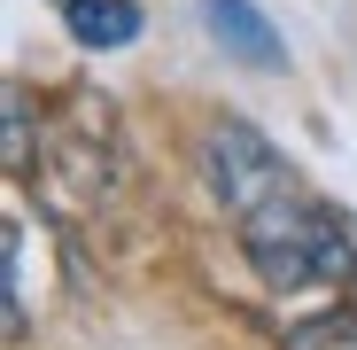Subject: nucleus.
Returning a JSON list of instances; mask_svg holds the SVG:
<instances>
[{"label": "nucleus", "instance_id": "obj_1", "mask_svg": "<svg viewBox=\"0 0 357 350\" xmlns=\"http://www.w3.org/2000/svg\"><path fill=\"white\" fill-rule=\"evenodd\" d=\"M241 249L249 265L264 272V288H280V296H295V288H326L349 272V233L334 210H319L303 187L272 195L264 210L241 218Z\"/></svg>", "mask_w": 357, "mask_h": 350}, {"label": "nucleus", "instance_id": "obj_2", "mask_svg": "<svg viewBox=\"0 0 357 350\" xmlns=\"http://www.w3.org/2000/svg\"><path fill=\"white\" fill-rule=\"evenodd\" d=\"M202 187H210L233 218H249V210H264L272 195L295 187V171H287V156L249 125V117H225V125L202 133Z\"/></svg>", "mask_w": 357, "mask_h": 350}, {"label": "nucleus", "instance_id": "obj_3", "mask_svg": "<svg viewBox=\"0 0 357 350\" xmlns=\"http://www.w3.org/2000/svg\"><path fill=\"white\" fill-rule=\"evenodd\" d=\"M202 24H210V39L233 54V63H249V71H280V63H287L280 31L249 8V0H202Z\"/></svg>", "mask_w": 357, "mask_h": 350}, {"label": "nucleus", "instance_id": "obj_4", "mask_svg": "<svg viewBox=\"0 0 357 350\" xmlns=\"http://www.w3.org/2000/svg\"><path fill=\"white\" fill-rule=\"evenodd\" d=\"M63 24L78 47H132L140 39V8L132 0H63Z\"/></svg>", "mask_w": 357, "mask_h": 350}, {"label": "nucleus", "instance_id": "obj_5", "mask_svg": "<svg viewBox=\"0 0 357 350\" xmlns=\"http://www.w3.org/2000/svg\"><path fill=\"white\" fill-rule=\"evenodd\" d=\"M287 350H357V312H326V319L287 327Z\"/></svg>", "mask_w": 357, "mask_h": 350}]
</instances>
